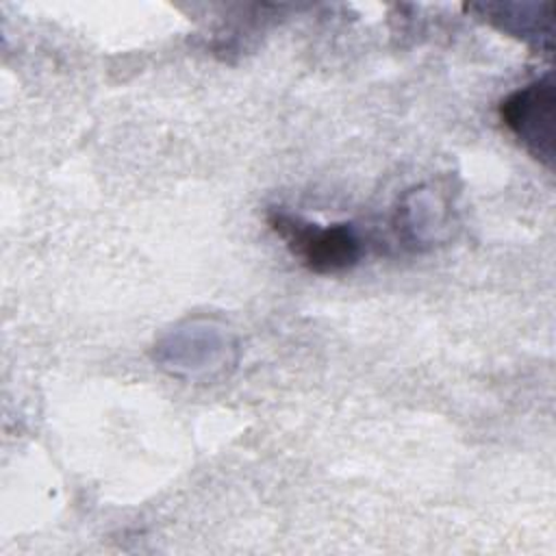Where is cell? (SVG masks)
Returning a JSON list of instances; mask_svg holds the SVG:
<instances>
[{"label":"cell","mask_w":556,"mask_h":556,"mask_svg":"<svg viewBox=\"0 0 556 556\" xmlns=\"http://www.w3.org/2000/svg\"><path fill=\"white\" fill-rule=\"evenodd\" d=\"M269 224L287 241L289 250L317 274L343 271L361 256L358 237L345 224L319 228L280 211L269 215Z\"/></svg>","instance_id":"obj_1"},{"label":"cell","mask_w":556,"mask_h":556,"mask_svg":"<svg viewBox=\"0 0 556 556\" xmlns=\"http://www.w3.org/2000/svg\"><path fill=\"white\" fill-rule=\"evenodd\" d=\"M500 115L515 137L543 163L554 161V83L543 76L508 96Z\"/></svg>","instance_id":"obj_2"}]
</instances>
